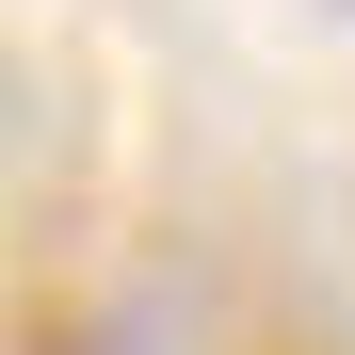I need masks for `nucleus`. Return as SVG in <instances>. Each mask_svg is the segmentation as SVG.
Returning <instances> with one entry per match:
<instances>
[{
    "label": "nucleus",
    "instance_id": "nucleus-1",
    "mask_svg": "<svg viewBox=\"0 0 355 355\" xmlns=\"http://www.w3.org/2000/svg\"><path fill=\"white\" fill-rule=\"evenodd\" d=\"M49 355H113V339H49Z\"/></svg>",
    "mask_w": 355,
    "mask_h": 355
}]
</instances>
